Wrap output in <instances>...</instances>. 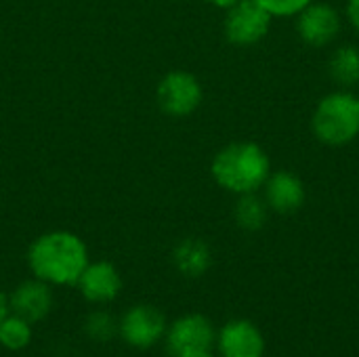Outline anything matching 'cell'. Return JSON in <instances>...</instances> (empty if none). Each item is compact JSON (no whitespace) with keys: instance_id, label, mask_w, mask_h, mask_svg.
Returning a JSON list of instances; mask_svg holds the SVG:
<instances>
[{"instance_id":"6da1fadb","label":"cell","mask_w":359,"mask_h":357,"mask_svg":"<svg viewBox=\"0 0 359 357\" xmlns=\"http://www.w3.org/2000/svg\"><path fill=\"white\" fill-rule=\"evenodd\" d=\"M86 265L88 248L72 231L42 234L27 250L29 271L50 286H76Z\"/></svg>"},{"instance_id":"7a4b0ae2","label":"cell","mask_w":359,"mask_h":357,"mask_svg":"<svg viewBox=\"0 0 359 357\" xmlns=\"http://www.w3.org/2000/svg\"><path fill=\"white\" fill-rule=\"evenodd\" d=\"M210 173L223 189L244 196L257 194L265 185L271 175V164L261 145L242 141L223 147L212 158Z\"/></svg>"},{"instance_id":"3957f363","label":"cell","mask_w":359,"mask_h":357,"mask_svg":"<svg viewBox=\"0 0 359 357\" xmlns=\"http://www.w3.org/2000/svg\"><path fill=\"white\" fill-rule=\"evenodd\" d=\"M316 137L326 145H347L359 135V97L349 90L326 95L311 118Z\"/></svg>"},{"instance_id":"277c9868","label":"cell","mask_w":359,"mask_h":357,"mask_svg":"<svg viewBox=\"0 0 359 357\" xmlns=\"http://www.w3.org/2000/svg\"><path fill=\"white\" fill-rule=\"evenodd\" d=\"M202 97L204 93H202V84L198 82V78L183 69L168 72L160 80L158 90H156L160 109L172 118H183V116L194 114L200 107Z\"/></svg>"},{"instance_id":"5b68a950","label":"cell","mask_w":359,"mask_h":357,"mask_svg":"<svg viewBox=\"0 0 359 357\" xmlns=\"http://www.w3.org/2000/svg\"><path fill=\"white\" fill-rule=\"evenodd\" d=\"M166 318L154 305H135L118 322V335L133 349H149L166 335Z\"/></svg>"},{"instance_id":"8992f818","label":"cell","mask_w":359,"mask_h":357,"mask_svg":"<svg viewBox=\"0 0 359 357\" xmlns=\"http://www.w3.org/2000/svg\"><path fill=\"white\" fill-rule=\"evenodd\" d=\"M271 27V13H267L255 0H240L227 8L225 36L229 42L250 46L261 42Z\"/></svg>"},{"instance_id":"52a82bcc","label":"cell","mask_w":359,"mask_h":357,"mask_svg":"<svg viewBox=\"0 0 359 357\" xmlns=\"http://www.w3.org/2000/svg\"><path fill=\"white\" fill-rule=\"evenodd\" d=\"M217 341L215 326L202 314H189L175 320L164 335L166 351L172 357H181L183 353L196 349H210Z\"/></svg>"},{"instance_id":"ba28073f","label":"cell","mask_w":359,"mask_h":357,"mask_svg":"<svg viewBox=\"0 0 359 357\" xmlns=\"http://www.w3.org/2000/svg\"><path fill=\"white\" fill-rule=\"evenodd\" d=\"M297 15H299L297 21L299 36L311 46H326L341 32V15L330 4L311 0Z\"/></svg>"},{"instance_id":"9c48e42d","label":"cell","mask_w":359,"mask_h":357,"mask_svg":"<svg viewBox=\"0 0 359 357\" xmlns=\"http://www.w3.org/2000/svg\"><path fill=\"white\" fill-rule=\"evenodd\" d=\"M80 295L95 305L111 303L122 290V276L109 261H88L76 282Z\"/></svg>"},{"instance_id":"30bf717a","label":"cell","mask_w":359,"mask_h":357,"mask_svg":"<svg viewBox=\"0 0 359 357\" xmlns=\"http://www.w3.org/2000/svg\"><path fill=\"white\" fill-rule=\"evenodd\" d=\"M8 309H11V314L27 320L29 324L46 320L53 309L50 284H46L38 278L21 282L8 295Z\"/></svg>"},{"instance_id":"8fae6325","label":"cell","mask_w":359,"mask_h":357,"mask_svg":"<svg viewBox=\"0 0 359 357\" xmlns=\"http://www.w3.org/2000/svg\"><path fill=\"white\" fill-rule=\"evenodd\" d=\"M221 357H263L265 339L261 330L248 320H233L217 335Z\"/></svg>"},{"instance_id":"7c38bea8","label":"cell","mask_w":359,"mask_h":357,"mask_svg":"<svg viewBox=\"0 0 359 357\" xmlns=\"http://www.w3.org/2000/svg\"><path fill=\"white\" fill-rule=\"evenodd\" d=\"M263 187H265V204L284 215L299 210L307 198L303 181L288 170H278L269 175Z\"/></svg>"},{"instance_id":"4fadbf2b","label":"cell","mask_w":359,"mask_h":357,"mask_svg":"<svg viewBox=\"0 0 359 357\" xmlns=\"http://www.w3.org/2000/svg\"><path fill=\"white\" fill-rule=\"evenodd\" d=\"M172 261H175V267L183 276L200 278L210 267L212 255H210V248L206 242H202L198 238H187V240L179 242V246L175 248Z\"/></svg>"},{"instance_id":"5bb4252c","label":"cell","mask_w":359,"mask_h":357,"mask_svg":"<svg viewBox=\"0 0 359 357\" xmlns=\"http://www.w3.org/2000/svg\"><path fill=\"white\" fill-rule=\"evenodd\" d=\"M34 339L32 324L15 314H8L0 322V345L6 351H23Z\"/></svg>"},{"instance_id":"9a60e30c","label":"cell","mask_w":359,"mask_h":357,"mask_svg":"<svg viewBox=\"0 0 359 357\" xmlns=\"http://www.w3.org/2000/svg\"><path fill=\"white\" fill-rule=\"evenodd\" d=\"M330 74L332 78L343 84L351 86L359 82V50L355 46H341L330 59Z\"/></svg>"},{"instance_id":"2e32d148","label":"cell","mask_w":359,"mask_h":357,"mask_svg":"<svg viewBox=\"0 0 359 357\" xmlns=\"http://www.w3.org/2000/svg\"><path fill=\"white\" fill-rule=\"evenodd\" d=\"M267 219V204L257 198V194H244L240 196L236 204V221L240 227L248 231H257L265 225Z\"/></svg>"},{"instance_id":"e0dca14e","label":"cell","mask_w":359,"mask_h":357,"mask_svg":"<svg viewBox=\"0 0 359 357\" xmlns=\"http://www.w3.org/2000/svg\"><path fill=\"white\" fill-rule=\"evenodd\" d=\"M84 332L99 343H105L118 335V322L107 311H93L84 322Z\"/></svg>"},{"instance_id":"ac0fdd59","label":"cell","mask_w":359,"mask_h":357,"mask_svg":"<svg viewBox=\"0 0 359 357\" xmlns=\"http://www.w3.org/2000/svg\"><path fill=\"white\" fill-rule=\"evenodd\" d=\"M257 4H261L267 13H271V17H292L299 11H303L311 0H255Z\"/></svg>"},{"instance_id":"d6986e66","label":"cell","mask_w":359,"mask_h":357,"mask_svg":"<svg viewBox=\"0 0 359 357\" xmlns=\"http://www.w3.org/2000/svg\"><path fill=\"white\" fill-rule=\"evenodd\" d=\"M347 17L359 29V0H349L347 2Z\"/></svg>"},{"instance_id":"ffe728a7","label":"cell","mask_w":359,"mask_h":357,"mask_svg":"<svg viewBox=\"0 0 359 357\" xmlns=\"http://www.w3.org/2000/svg\"><path fill=\"white\" fill-rule=\"evenodd\" d=\"M8 314H11V309H8V295H4V292L0 290V322H2Z\"/></svg>"},{"instance_id":"44dd1931","label":"cell","mask_w":359,"mask_h":357,"mask_svg":"<svg viewBox=\"0 0 359 357\" xmlns=\"http://www.w3.org/2000/svg\"><path fill=\"white\" fill-rule=\"evenodd\" d=\"M206 2H210V4H215V6H219V8H229V6L238 4L240 0H206Z\"/></svg>"},{"instance_id":"7402d4cb","label":"cell","mask_w":359,"mask_h":357,"mask_svg":"<svg viewBox=\"0 0 359 357\" xmlns=\"http://www.w3.org/2000/svg\"><path fill=\"white\" fill-rule=\"evenodd\" d=\"M181 357H212V353H210V349H196V351L183 353Z\"/></svg>"}]
</instances>
